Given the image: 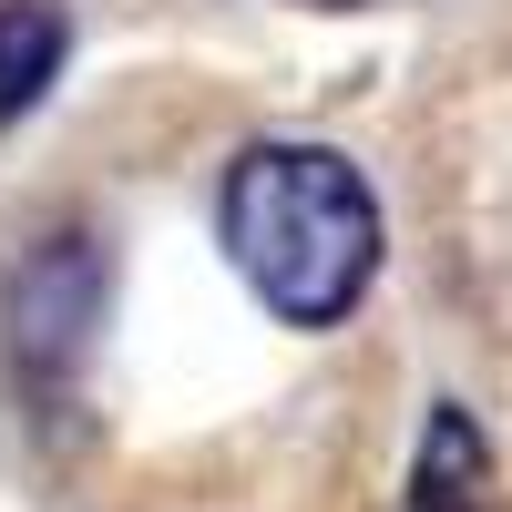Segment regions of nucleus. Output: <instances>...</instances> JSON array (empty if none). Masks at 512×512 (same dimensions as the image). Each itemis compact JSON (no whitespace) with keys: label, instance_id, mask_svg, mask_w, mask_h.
<instances>
[{"label":"nucleus","instance_id":"3","mask_svg":"<svg viewBox=\"0 0 512 512\" xmlns=\"http://www.w3.org/2000/svg\"><path fill=\"white\" fill-rule=\"evenodd\" d=\"M72 62V21L62 0H0V123H21Z\"/></svg>","mask_w":512,"mask_h":512},{"label":"nucleus","instance_id":"2","mask_svg":"<svg viewBox=\"0 0 512 512\" xmlns=\"http://www.w3.org/2000/svg\"><path fill=\"white\" fill-rule=\"evenodd\" d=\"M103 246L62 226V236H41L21 267H11V349L31 379H62L82 349H93V328H103Z\"/></svg>","mask_w":512,"mask_h":512},{"label":"nucleus","instance_id":"1","mask_svg":"<svg viewBox=\"0 0 512 512\" xmlns=\"http://www.w3.org/2000/svg\"><path fill=\"white\" fill-rule=\"evenodd\" d=\"M216 216L226 256L287 328H338L379 277V195L328 144H246Z\"/></svg>","mask_w":512,"mask_h":512},{"label":"nucleus","instance_id":"4","mask_svg":"<svg viewBox=\"0 0 512 512\" xmlns=\"http://www.w3.org/2000/svg\"><path fill=\"white\" fill-rule=\"evenodd\" d=\"M328 11H338V0H328Z\"/></svg>","mask_w":512,"mask_h":512}]
</instances>
